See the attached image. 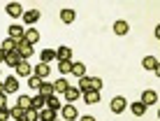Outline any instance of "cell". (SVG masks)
<instances>
[{
	"label": "cell",
	"mask_w": 160,
	"mask_h": 121,
	"mask_svg": "<svg viewBox=\"0 0 160 121\" xmlns=\"http://www.w3.org/2000/svg\"><path fill=\"white\" fill-rule=\"evenodd\" d=\"M77 89H79L81 93H86V91H100L102 89V79H100V77H81Z\"/></svg>",
	"instance_id": "cell-1"
},
{
	"label": "cell",
	"mask_w": 160,
	"mask_h": 121,
	"mask_svg": "<svg viewBox=\"0 0 160 121\" xmlns=\"http://www.w3.org/2000/svg\"><path fill=\"white\" fill-rule=\"evenodd\" d=\"M2 91L5 93H16V91H19V77H16V75L5 77V79H2Z\"/></svg>",
	"instance_id": "cell-2"
},
{
	"label": "cell",
	"mask_w": 160,
	"mask_h": 121,
	"mask_svg": "<svg viewBox=\"0 0 160 121\" xmlns=\"http://www.w3.org/2000/svg\"><path fill=\"white\" fill-rule=\"evenodd\" d=\"M109 107H112V112H114V114H123L125 109H128V100H125L123 96H116V98H112Z\"/></svg>",
	"instance_id": "cell-3"
},
{
	"label": "cell",
	"mask_w": 160,
	"mask_h": 121,
	"mask_svg": "<svg viewBox=\"0 0 160 121\" xmlns=\"http://www.w3.org/2000/svg\"><path fill=\"white\" fill-rule=\"evenodd\" d=\"M16 51H19V56H21V60H28L32 54H35V49H32V45H28L26 40H21L19 45H16Z\"/></svg>",
	"instance_id": "cell-4"
},
{
	"label": "cell",
	"mask_w": 160,
	"mask_h": 121,
	"mask_svg": "<svg viewBox=\"0 0 160 121\" xmlns=\"http://www.w3.org/2000/svg\"><path fill=\"white\" fill-rule=\"evenodd\" d=\"M60 114H63L65 121H77L79 119V109H77L72 103H68V105H63V109H60Z\"/></svg>",
	"instance_id": "cell-5"
},
{
	"label": "cell",
	"mask_w": 160,
	"mask_h": 121,
	"mask_svg": "<svg viewBox=\"0 0 160 121\" xmlns=\"http://www.w3.org/2000/svg\"><path fill=\"white\" fill-rule=\"evenodd\" d=\"M7 33H9V40H14L16 42V45H19V42L21 40H23V35H26V28H21V26H16V24H12V26H9V28H7Z\"/></svg>",
	"instance_id": "cell-6"
},
{
	"label": "cell",
	"mask_w": 160,
	"mask_h": 121,
	"mask_svg": "<svg viewBox=\"0 0 160 121\" xmlns=\"http://www.w3.org/2000/svg\"><path fill=\"white\" fill-rule=\"evenodd\" d=\"M40 16H42L40 9H28V12H23V24L26 26H32V24L40 21Z\"/></svg>",
	"instance_id": "cell-7"
},
{
	"label": "cell",
	"mask_w": 160,
	"mask_h": 121,
	"mask_svg": "<svg viewBox=\"0 0 160 121\" xmlns=\"http://www.w3.org/2000/svg\"><path fill=\"white\" fill-rule=\"evenodd\" d=\"M32 75H35V77H40V79H47V77L51 75V65H47V63L35 65V68H32Z\"/></svg>",
	"instance_id": "cell-8"
},
{
	"label": "cell",
	"mask_w": 160,
	"mask_h": 121,
	"mask_svg": "<svg viewBox=\"0 0 160 121\" xmlns=\"http://www.w3.org/2000/svg\"><path fill=\"white\" fill-rule=\"evenodd\" d=\"M60 21H63L65 26L74 24V21H77V12H74V9H68V7H65V9H60Z\"/></svg>",
	"instance_id": "cell-9"
},
{
	"label": "cell",
	"mask_w": 160,
	"mask_h": 121,
	"mask_svg": "<svg viewBox=\"0 0 160 121\" xmlns=\"http://www.w3.org/2000/svg\"><path fill=\"white\" fill-rule=\"evenodd\" d=\"M32 75V65L28 60H21L19 65H16V77H30Z\"/></svg>",
	"instance_id": "cell-10"
},
{
	"label": "cell",
	"mask_w": 160,
	"mask_h": 121,
	"mask_svg": "<svg viewBox=\"0 0 160 121\" xmlns=\"http://www.w3.org/2000/svg\"><path fill=\"white\" fill-rule=\"evenodd\" d=\"M23 40L28 42V45H37V42H40V30H37V28H26Z\"/></svg>",
	"instance_id": "cell-11"
},
{
	"label": "cell",
	"mask_w": 160,
	"mask_h": 121,
	"mask_svg": "<svg viewBox=\"0 0 160 121\" xmlns=\"http://www.w3.org/2000/svg\"><path fill=\"white\" fill-rule=\"evenodd\" d=\"M5 9H7V14L12 16V19H19V16H23V7H21L19 3H9Z\"/></svg>",
	"instance_id": "cell-12"
},
{
	"label": "cell",
	"mask_w": 160,
	"mask_h": 121,
	"mask_svg": "<svg viewBox=\"0 0 160 121\" xmlns=\"http://www.w3.org/2000/svg\"><path fill=\"white\" fill-rule=\"evenodd\" d=\"M142 65H144V70L158 72V58L156 56H144V58H142Z\"/></svg>",
	"instance_id": "cell-13"
},
{
	"label": "cell",
	"mask_w": 160,
	"mask_h": 121,
	"mask_svg": "<svg viewBox=\"0 0 160 121\" xmlns=\"http://www.w3.org/2000/svg\"><path fill=\"white\" fill-rule=\"evenodd\" d=\"M81 98H84L86 105H95V103H100V91H86L81 93Z\"/></svg>",
	"instance_id": "cell-14"
},
{
	"label": "cell",
	"mask_w": 160,
	"mask_h": 121,
	"mask_svg": "<svg viewBox=\"0 0 160 121\" xmlns=\"http://www.w3.org/2000/svg\"><path fill=\"white\" fill-rule=\"evenodd\" d=\"M72 58V47H56V60H70Z\"/></svg>",
	"instance_id": "cell-15"
},
{
	"label": "cell",
	"mask_w": 160,
	"mask_h": 121,
	"mask_svg": "<svg viewBox=\"0 0 160 121\" xmlns=\"http://www.w3.org/2000/svg\"><path fill=\"white\" fill-rule=\"evenodd\" d=\"M139 103H144L146 107H148V105H156V103H158V93H156V91H144Z\"/></svg>",
	"instance_id": "cell-16"
},
{
	"label": "cell",
	"mask_w": 160,
	"mask_h": 121,
	"mask_svg": "<svg viewBox=\"0 0 160 121\" xmlns=\"http://www.w3.org/2000/svg\"><path fill=\"white\" fill-rule=\"evenodd\" d=\"M79 98H81V91L77 89V86L70 84L68 91H65V100H68V103H74V100H79Z\"/></svg>",
	"instance_id": "cell-17"
},
{
	"label": "cell",
	"mask_w": 160,
	"mask_h": 121,
	"mask_svg": "<svg viewBox=\"0 0 160 121\" xmlns=\"http://www.w3.org/2000/svg\"><path fill=\"white\" fill-rule=\"evenodd\" d=\"M44 107H47V98L44 96L37 93L35 98H30V109H37V112H40V109H44Z\"/></svg>",
	"instance_id": "cell-18"
},
{
	"label": "cell",
	"mask_w": 160,
	"mask_h": 121,
	"mask_svg": "<svg viewBox=\"0 0 160 121\" xmlns=\"http://www.w3.org/2000/svg\"><path fill=\"white\" fill-rule=\"evenodd\" d=\"M68 86H70V82L65 79V77H60V79L53 82V93H56V96H58V93H65V91H68Z\"/></svg>",
	"instance_id": "cell-19"
},
{
	"label": "cell",
	"mask_w": 160,
	"mask_h": 121,
	"mask_svg": "<svg viewBox=\"0 0 160 121\" xmlns=\"http://www.w3.org/2000/svg\"><path fill=\"white\" fill-rule=\"evenodd\" d=\"M128 30H130V26H128V21H123V19H118L116 24H114V33L116 35H128Z\"/></svg>",
	"instance_id": "cell-20"
},
{
	"label": "cell",
	"mask_w": 160,
	"mask_h": 121,
	"mask_svg": "<svg viewBox=\"0 0 160 121\" xmlns=\"http://www.w3.org/2000/svg\"><path fill=\"white\" fill-rule=\"evenodd\" d=\"M19 63H21V56H19V51L5 54V65H12V68H16Z\"/></svg>",
	"instance_id": "cell-21"
},
{
	"label": "cell",
	"mask_w": 160,
	"mask_h": 121,
	"mask_svg": "<svg viewBox=\"0 0 160 121\" xmlns=\"http://www.w3.org/2000/svg\"><path fill=\"white\" fill-rule=\"evenodd\" d=\"M40 58H42V63H51V60H56V49H42V54H40Z\"/></svg>",
	"instance_id": "cell-22"
},
{
	"label": "cell",
	"mask_w": 160,
	"mask_h": 121,
	"mask_svg": "<svg viewBox=\"0 0 160 121\" xmlns=\"http://www.w3.org/2000/svg\"><path fill=\"white\" fill-rule=\"evenodd\" d=\"M47 107L53 109V112H58V109H63V103L58 100V96H49L47 98Z\"/></svg>",
	"instance_id": "cell-23"
},
{
	"label": "cell",
	"mask_w": 160,
	"mask_h": 121,
	"mask_svg": "<svg viewBox=\"0 0 160 121\" xmlns=\"http://www.w3.org/2000/svg\"><path fill=\"white\" fill-rule=\"evenodd\" d=\"M70 75H74L77 79L86 77V65H84V63H72V72H70Z\"/></svg>",
	"instance_id": "cell-24"
},
{
	"label": "cell",
	"mask_w": 160,
	"mask_h": 121,
	"mask_svg": "<svg viewBox=\"0 0 160 121\" xmlns=\"http://www.w3.org/2000/svg\"><path fill=\"white\" fill-rule=\"evenodd\" d=\"M130 112L135 114V117H144L146 105H144V103H130Z\"/></svg>",
	"instance_id": "cell-25"
},
{
	"label": "cell",
	"mask_w": 160,
	"mask_h": 121,
	"mask_svg": "<svg viewBox=\"0 0 160 121\" xmlns=\"http://www.w3.org/2000/svg\"><path fill=\"white\" fill-rule=\"evenodd\" d=\"M40 96H44V98H49V96H56L53 93V84H49V82H42V86H40Z\"/></svg>",
	"instance_id": "cell-26"
},
{
	"label": "cell",
	"mask_w": 160,
	"mask_h": 121,
	"mask_svg": "<svg viewBox=\"0 0 160 121\" xmlns=\"http://www.w3.org/2000/svg\"><path fill=\"white\" fill-rule=\"evenodd\" d=\"M53 119H56V112H53V109H49V107L40 109V121H53Z\"/></svg>",
	"instance_id": "cell-27"
},
{
	"label": "cell",
	"mask_w": 160,
	"mask_h": 121,
	"mask_svg": "<svg viewBox=\"0 0 160 121\" xmlns=\"http://www.w3.org/2000/svg\"><path fill=\"white\" fill-rule=\"evenodd\" d=\"M0 49H2L5 54H12V51H16V42H14V40H9V37H7V40H2V45H0Z\"/></svg>",
	"instance_id": "cell-28"
},
{
	"label": "cell",
	"mask_w": 160,
	"mask_h": 121,
	"mask_svg": "<svg viewBox=\"0 0 160 121\" xmlns=\"http://www.w3.org/2000/svg\"><path fill=\"white\" fill-rule=\"evenodd\" d=\"M42 82H44V79H40V77H35V75H30V77H28V86H30L32 91H40Z\"/></svg>",
	"instance_id": "cell-29"
},
{
	"label": "cell",
	"mask_w": 160,
	"mask_h": 121,
	"mask_svg": "<svg viewBox=\"0 0 160 121\" xmlns=\"http://www.w3.org/2000/svg\"><path fill=\"white\" fill-rule=\"evenodd\" d=\"M58 70L63 75H70L72 72V60H58Z\"/></svg>",
	"instance_id": "cell-30"
},
{
	"label": "cell",
	"mask_w": 160,
	"mask_h": 121,
	"mask_svg": "<svg viewBox=\"0 0 160 121\" xmlns=\"http://www.w3.org/2000/svg\"><path fill=\"white\" fill-rule=\"evenodd\" d=\"M23 121H40V112H37V109H26Z\"/></svg>",
	"instance_id": "cell-31"
},
{
	"label": "cell",
	"mask_w": 160,
	"mask_h": 121,
	"mask_svg": "<svg viewBox=\"0 0 160 121\" xmlns=\"http://www.w3.org/2000/svg\"><path fill=\"white\" fill-rule=\"evenodd\" d=\"M9 117H12L14 121H16V119H23V109H21L19 105H14V107H9Z\"/></svg>",
	"instance_id": "cell-32"
},
{
	"label": "cell",
	"mask_w": 160,
	"mask_h": 121,
	"mask_svg": "<svg viewBox=\"0 0 160 121\" xmlns=\"http://www.w3.org/2000/svg\"><path fill=\"white\" fill-rule=\"evenodd\" d=\"M19 107L23 109V112L30 109V96H19Z\"/></svg>",
	"instance_id": "cell-33"
},
{
	"label": "cell",
	"mask_w": 160,
	"mask_h": 121,
	"mask_svg": "<svg viewBox=\"0 0 160 121\" xmlns=\"http://www.w3.org/2000/svg\"><path fill=\"white\" fill-rule=\"evenodd\" d=\"M7 119H12L9 117V107H0V121H7Z\"/></svg>",
	"instance_id": "cell-34"
},
{
	"label": "cell",
	"mask_w": 160,
	"mask_h": 121,
	"mask_svg": "<svg viewBox=\"0 0 160 121\" xmlns=\"http://www.w3.org/2000/svg\"><path fill=\"white\" fill-rule=\"evenodd\" d=\"M0 107H7V93L0 91Z\"/></svg>",
	"instance_id": "cell-35"
},
{
	"label": "cell",
	"mask_w": 160,
	"mask_h": 121,
	"mask_svg": "<svg viewBox=\"0 0 160 121\" xmlns=\"http://www.w3.org/2000/svg\"><path fill=\"white\" fill-rule=\"evenodd\" d=\"M79 121H95V119H93V117H81Z\"/></svg>",
	"instance_id": "cell-36"
},
{
	"label": "cell",
	"mask_w": 160,
	"mask_h": 121,
	"mask_svg": "<svg viewBox=\"0 0 160 121\" xmlns=\"http://www.w3.org/2000/svg\"><path fill=\"white\" fill-rule=\"evenodd\" d=\"M0 63H5V51L0 49Z\"/></svg>",
	"instance_id": "cell-37"
},
{
	"label": "cell",
	"mask_w": 160,
	"mask_h": 121,
	"mask_svg": "<svg viewBox=\"0 0 160 121\" xmlns=\"http://www.w3.org/2000/svg\"><path fill=\"white\" fill-rule=\"evenodd\" d=\"M16 121H23V119H16Z\"/></svg>",
	"instance_id": "cell-38"
},
{
	"label": "cell",
	"mask_w": 160,
	"mask_h": 121,
	"mask_svg": "<svg viewBox=\"0 0 160 121\" xmlns=\"http://www.w3.org/2000/svg\"><path fill=\"white\" fill-rule=\"evenodd\" d=\"M53 121H58V119H53Z\"/></svg>",
	"instance_id": "cell-39"
},
{
	"label": "cell",
	"mask_w": 160,
	"mask_h": 121,
	"mask_svg": "<svg viewBox=\"0 0 160 121\" xmlns=\"http://www.w3.org/2000/svg\"><path fill=\"white\" fill-rule=\"evenodd\" d=\"M77 121H79V119H77Z\"/></svg>",
	"instance_id": "cell-40"
}]
</instances>
